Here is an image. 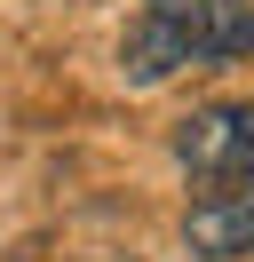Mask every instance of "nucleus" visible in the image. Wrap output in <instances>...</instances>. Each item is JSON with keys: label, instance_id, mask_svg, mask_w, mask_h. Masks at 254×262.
Listing matches in <instances>:
<instances>
[{"label": "nucleus", "instance_id": "obj_1", "mask_svg": "<svg viewBox=\"0 0 254 262\" xmlns=\"http://www.w3.org/2000/svg\"><path fill=\"white\" fill-rule=\"evenodd\" d=\"M254 48V8L246 0H143L135 24H127V80L135 88H159L175 72H199V64H230V56Z\"/></svg>", "mask_w": 254, "mask_h": 262}, {"label": "nucleus", "instance_id": "obj_2", "mask_svg": "<svg viewBox=\"0 0 254 262\" xmlns=\"http://www.w3.org/2000/svg\"><path fill=\"white\" fill-rule=\"evenodd\" d=\"M175 159L190 167L199 191H222V183H254V112L246 103H206L175 127Z\"/></svg>", "mask_w": 254, "mask_h": 262}, {"label": "nucleus", "instance_id": "obj_3", "mask_svg": "<svg viewBox=\"0 0 254 262\" xmlns=\"http://www.w3.org/2000/svg\"><path fill=\"white\" fill-rule=\"evenodd\" d=\"M183 238H190V254H206V262H238V254L254 246V183L199 191V199H190Z\"/></svg>", "mask_w": 254, "mask_h": 262}]
</instances>
